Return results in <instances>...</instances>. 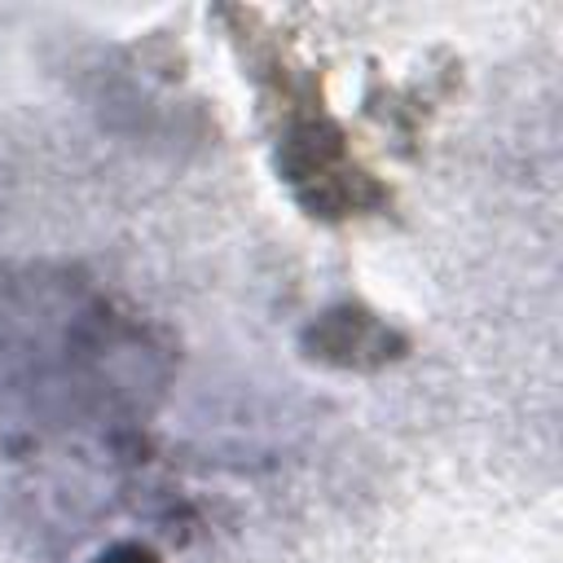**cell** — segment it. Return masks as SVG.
Segmentation results:
<instances>
[{
    "label": "cell",
    "mask_w": 563,
    "mask_h": 563,
    "mask_svg": "<svg viewBox=\"0 0 563 563\" xmlns=\"http://www.w3.org/2000/svg\"><path fill=\"white\" fill-rule=\"evenodd\" d=\"M154 365L150 334L101 290L66 273H0V413L119 435L145 413Z\"/></svg>",
    "instance_id": "6da1fadb"
},
{
    "label": "cell",
    "mask_w": 563,
    "mask_h": 563,
    "mask_svg": "<svg viewBox=\"0 0 563 563\" xmlns=\"http://www.w3.org/2000/svg\"><path fill=\"white\" fill-rule=\"evenodd\" d=\"M92 563H163V559H158V550L145 545V541H114V545H106Z\"/></svg>",
    "instance_id": "3957f363"
},
{
    "label": "cell",
    "mask_w": 563,
    "mask_h": 563,
    "mask_svg": "<svg viewBox=\"0 0 563 563\" xmlns=\"http://www.w3.org/2000/svg\"><path fill=\"white\" fill-rule=\"evenodd\" d=\"M396 339L391 330H383L369 312L361 308H339V312H325L317 325H312V356L321 361H334V365H365V352L374 365L391 361L396 352H387Z\"/></svg>",
    "instance_id": "7a4b0ae2"
}]
</instances>
